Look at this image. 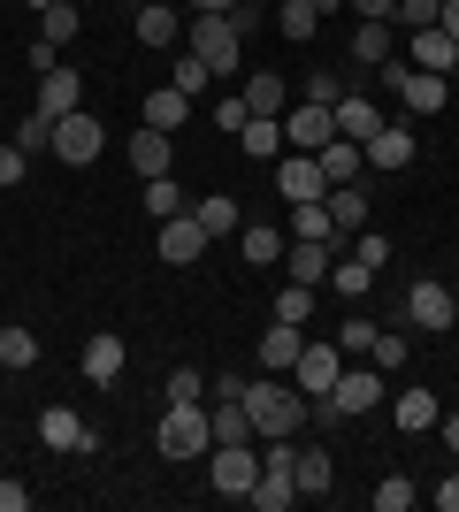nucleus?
<instances>
[{
	"instance_id": "obj_22",
	"label": "nucleus",
	"mask_w": 459,
	"mask_h": 512,
	"mask_svg": "<svg viewBox=\"0 0 459 512\" xmlns=\"http://www.w3.org/2000/svg\"><path fill=\"white\" fill-rule=\"evenodd\" d=\"M414 69H429V77H459V39H444V31H414Z\"/></svg>"
},
{
	"instance_id": "obj_17",
	"label": "nucleus",
	"mask_w": 459,
	"mask_h": 512,
	"mask_svg": "<svg viewBox=\"0 0 459 512\" xmlns=\"http://www.w3.org/2000/svg\"><path fill=\"white\" fill-rule=\"evenodd\" d=\"M207 428H215V444H261V436H253L245 398H207Z\"/></svg>"
},
{
	"instance_id": "obj_38",
	"label": "nucleus",
	"mask_w": 459,
	"mask_h": 512,
	"mask_svg": "<svg viewBox=\"0 0 459 512\" xmlns=\"http://www.w3.org/2000/svg\"><path fill=\"white\" fill-rule=\"evenodd\" d=\"M276 31H284V39L299 46V39H314V31H322V16H314L306 0H284V8H276Z\"/></svg>"
},
{
	"instance_id": "obj_56",
	"label": "nucleus",
	"mask_w": 459,
	"mask_h": 512,
	"mask_svg": "<svg viewBox=\"0 0 459 512\" xmlns=\"http://www.w3.org/2000/svg\"><path fill=\"white\" fill-rule=\"evenodd\" d=\"M437 436H444V451L459 459V413H437Z\"/></svg>"
},
{
	"instance_id": "obj_35",
	"label": "nucleus",
	"mask_w": 459,
	"mask_h": 512,
	"mask_svg": "<svg viewBox=\"0 0 459 512\" xmlns=\"http://www.w3.org/2000/svg\"><path fill=\"white\" fill-rule=\"evenodd\" d=\"M406 337H414V329H406V321H391V329H375V344H368V360L383 367V375H391V367H406Z\"/></svg>"
},
{
	"instance_id": "obj_8",
	"label": "nucleus",
	"mask_w": 459,
	"mask_h": 512,
	"mask_svg": "<svg viewBox=\"0 0 459 512\" xmlns=\"http://www.w3.org/2000/svg\"><path fill=\"white\" fill-rule=\"evenodd\" d=\"M276 123H284V146H291V153H322L329 138H337V115H329L322 100H299V107H284Z\"/></svg>"
},
{
	"instance_id": "obj_1",
	"label": "nucleus",
	"mask_w": 459,
	"mask_h": 512,
	"mask_svg": "<svg viewBox=\"0 0 459 512\" xmlns=\"http://www.w3.org/2000/svg\"><path fill=\"white\" fill-rule=\"evenodd\" d=\"M245 413H253V436H261V444H276V436H299V428H306V398L284 383V375L245 383Z\"/></svg>"
},
{
	"instance_id": "obj_14",
	"label": "nucleus",
	"mask_w": 459,
	"mask_h": 512,
	"mask_svg": "<svg viewBox=\"0 0 459 512\" xmlns=\"http://www.w3.org/2000/svg\"><path fill=\"white\" fill-rule=\"evenodd\" d=\"M123 161H131L138 176H169V169H176V146H169V130L138 123V130H131V146H123Z\"/></svg>"
},
{
	"instance_id": "obj_36",
	"label": "nucleus",
	"mask_w": 459,
	"mask_h": 512,
	"mask_svg": "<svg viewBox=\"0 0 459 512\" xmlns=\"http://www.w3.org/2000/svg\"><path fill=\"white\" fill-rule=\"evenodd\" d=\"M146 214H153V222L184 214V184H176V176H146Z\"/></svg>"
},
{
	"instance_id": "obj_58",
	"label": "nucleus",
	"mask_w": 459,
	"mask_h": 512,
	"mask_svg": "<svg viewBox=\"0 0 459 512\" xmlns=\"http://www.w3.org/2000/svg\"><path fill=\"white\" fill-rule=\"evenodd\" d=\"M192 16H230V0H192Z\"/></svg>"
},
{
	"instance_id": "obj_21",
	"label": "nucleus",
	"mask_w": 459,
	"mask_h": 512,
	"mask_svg": "<svg viewBox=\"0 0 459 512\" xmlns=\"http://www.w3.org/2000/svg\"><path fill=\"white\" fill-rule=\"evenodd\" d=\"M375 276H383V268H368L360 253H337V260H329V283H337V299H352V306L375 291Z\"/></svg>"
},
{
	"instance_id": "obj_29",
	"label": "nucleus",
	"mask_w": 459,
	"mask_h": 512,
	"mask_svg": "<svg viewBox=\"0 0 459 512\" xmlns=\"http://www.w3.org/2000/svg\"><path fill=\"white\" fill-rule=\"evenodd\" d=\"M192 214H199V230H207V237H230V230H245V214H238V199H230V192H207Z\"/></svg>"
},
{
	"instance_id": "obj_61",
	"label": "nucleus",
	"mask_w": 459,
	"mask_h": 512,
	"mask_svg": "<svg viewBox=\"0 0 459 512\" xmlns=\"http://www.w3.org/2000/svg\"><path fill=\"white\" fill-rule=\"evenodd\" d=\"M0 329H8V321H0Z\"/></svg>"
},
{
	"instance_id": "obj_47",
	"label": "nucleus",
	"mask_w": 459,
	"mask_h": 512,
	"mask_svg": "<svg viewBox=\"0 0 459 512\" xmlns=\"http://www.w3.org/2000/svg\"><path fill=\"white\" fill-rule=\"evenodd\" d=\"M398 31H437V0H398Z\"/></svg>"
},
{
	"instance_id": "obj_51",
	"label": "nucleus",
	"mask_w": 459,
	"mask_h": 512,
	"mask_svg": "<svg viewBox=\"0 0 459 512\" xmlns=\"http://www.w3.org/2000/svg\"><path fill=\"white\" fill-rule=\"evenodd\" d=\"M345 8H352L360 23H391V16H398V0H345Z\"/></svg>"
},
{
	"instance_id": "obj_25",
	"label": "nucleus",
	"mask_w": 459,
	"mask_h": 512,
	"mask_svg": "<svg viewBox=\"0 0 459 512\" xmlns=\"http://www.w3.org/2000/svg\"><path fill=\"white\" fill-rule=\"evenodd\" d=\"M77 375L108 390L115 375H123V337H92V344H85V360H77Z\"/></svg>"
},
{
	"instance_id": "obj_55",
	"label": "nucleus",
	"mask_w": 459,
	"mask_h": 512,
	"mask_svg": "<svg viewBox=\"0 0 459 512\" xmlns=\"http://www.w3.org/2000/svg\"><path fill=\"white\" fill-rule=\"evenodd\" d=\"M437 31H444V39H459V0H437Z\"/></svg>"
},
{
	"instance_id": "obj_13",
	"label": "nucleus",
	"mask_w": 459,
	"mask_h": 512,
	"mask_svg": "<svg viewBox=\"0 0 459 512\" xmlns=\"http://www.w3.org/2000/svg\"><path fill=\"white\" fill-rule=\"evenodd\" d=\"M276 192L291 199V207H306V199H329V176L314 153H284V169H276Z\"/></svg>"
},
{
	"instance_id": "obj_32",
	"label": "nucleus",
	"mask_w": 459,
	"mask_h": 512,
	"mask_svg": "<svg viewBox=\"0 0 459 512\" xmlns=\"http://www.w3.org/2000/svg\"><path fill=\"white\" fill-rule=\"evenodd\" d=\"M437 398H429V390H406V398H398V406H391V421L398 428H406V436H421V428H437Z\"/></svg>"
},
{
	"instance_id": "obj_57",
	"label": "nucleus",
	"mask_w": 459,
	"mask_h": 512,
	"mask_svg": "<svg viewBox=\"0 0 459 512\" xmlns=\"http://www.w3.org/2000/svg\"><path fill=\"white\" fill-rule=\"evenodd\" d=\"M437 505H444V512H459V474H444V482H437Z\"/></svg>"
},
{
	"instance_id": "obj_42",
	"label": "nucleus",
	"mask_w": 459,
	"mask_h": 512,
	"mask_svg": "<svg viewBox=\"0 0 459 512\" xmlns=\"http://www.w3.org/2000/svg\"><path fill=\"white\" fill-rule=\"evenodd\" d=\"M31 360H39V337H31V329H0V367L16 375V367H31Z\"/></svg>"
},
{
	"instance_id": "obj_12",
	"label": "nucleus",
	"mask_w": 459,
	"mask_h": 512,
	"mask_svg": "<svg viewBox=\"0 0 459 512\" xmlns=\"http://www.w3.org/2000/svg\"><path fill=\"white\" fill-rule=\"evenodd\" d=\"M77 107H85V77H77L69 62L39 69V115H54V123H62V115H77Z\"/></svg>"
},
{
	"instance_id": "obj_26",
	"label": "nucleus",
	"mask_w": 459,
	"mask_h": 512,
	"mask_svg": "<svg viewBox=\"0 0 459 512\" xmlns=\"http://www.w3.org/2000/svg\"><path fill=\"white\" fill-rule=\"evenodd\" d=\"M291 482H299V497H329V482H337V467H329V451H291Z\"/></svg>"
},
{
	"instance_id": "obj_16",
	"label": "nucleus",
	"mask_w": 459,
	"mask_h": 512,
	"mask_svg": "<svg viewBox=\"0 0 459 512\" xmlns=\"http://www.w3.org/2000/svg\"><path fill=\"white\" fill-rule=\"evenodd\" d=\"M360 153H368V169H383V176H391V169H406V161H414V130H406V123H383V130H375V138H368Z\"/></svg>"
},
{
	"instance_id": "obj_39",
	"label": "nucleus",
	"mask_w": 459,
	"mask_h": 512,
	"mask_svg": "<svg viewBox=\"0 0 459 512\" xmlns=\"http://www.w3.org/2000/svg\"><path fill=\"white\" fill-rule=\"evenodd\" d=\"M169 85H176V92H184V100H199V92L215 85V69L199 62V54H184V62H169Z\"/></svg>"
},
{
	"instance_id": "obj_5",
	"label": "nucleus",
	"mask_w": 459,
	"mask_h": 512,
	"mask_svg": "<svg viewBox=\"0 0 459 512\" xmlns=\"http://www.w3.org/2000/svg\"><path fill=\"white\" fill-rule=\"evenodd\" d=\"M207 482H215V497L245 505V490L261 482V451L253 444H207Z\"/></svg>"
},
{
	"instance_id": "obj_23",
	"label": "nucleus",
	"mask_w": 459,
	"mask_h": 512,
	"mask_svg": "<svg viewBox=\"0 0 459 512\" xmlns=\"http://www.w3.org/2000/svg\"><path fill=\"white\" fill-rule=\"evenodd\" d=\"M138 39L146 46H176L184 39V16H176L169 0H138Z\"/></svg>"
},
{
	"instance_id": "obj_18",
	"label": "nucleus",
	"mask_w": 459,
	"mask_h": 512,
	"mask_svg": "<svg viewBox=\"0 0 459 512\" xmlns=\"http://www.w3.org/2000/svg\"><path fill=\"white\" fill-rule=\"evenodd\" d=\"M337 115V138H352V146H368L375 130H383V115H375V100H360V92H345V100L329 107Z\"/></svg>"
},
{
	"instance_id": "obj_31",
	"label": "nucleus",
	"mask_w": 459,
	"mask_h": 512,
	"mask_svg": "<svg viewBox=\"0 0 459 512\" xmlns=\"http://www.w3.org/2000/svg\"><path fill=\"white\" fill-rule=\"evenodd\" d=\"M238 146L253 153V161H276V153H284V123H276V115H253V123L238 130Z\"/></svg>"
},
{
	"instance_id": "obj_24",
	"label": "nucleus",
	"mask_w": 459,
	"mask_h": 512,
	"mask_svg": "<svg viewBox=\"0 0 459 512\" xmlns=\"http://www.w3.org/2000/svg\"><path fill=\"white\" fill-rule=\"evenodd\" d=\"M138 123H153V130H169V138H176V123H192V100H184L176 85H161V92H146Z\"/></svg>"
},
{
	"instance_id": "obj_44",
	"label": "nucleus",
	"mask_w": 459,
	"mask_h": 512,
	"mask_svg": "<svg viewBox=\"0 0 459 512\" xmlns=\"http://www.w3.org/2000/svg\"><path fill=\"white\" fill-rule=\"evenodd\" d=\"M337 344H345V360H368V344H375V321H368V314H345Z\"/></svg>"
},
{
	"instance_id": "obj_60",
	"label": "nucleus",
	"mask_w": 459,
	"mask_h": 512,
	"mask_svg": "<svg viewBox=\"0 0 459 512\" xmlns=\"http://www.w3.org/2000/svg\"><path fill=\"white\" fill-rule=\"evenodd\" d=\"M31 8H46V0H31Z\"/></svg>"
},
{
	"instance_id": "obj_43",
	"label": "nucleus",
	"mask_w": 459,
	"mask_h": 512,
	"mask_svg": "<svg viewBox=\"0 0 459 512\" xmlns=\"http://www.w3.org/2000/svg\"><path fill=\"white\" fill-rule=\"evenodd\" d=\"M207 390H215V383H207L199 367H169V398H176V406H207Z\"/></svg>"
},
{
	"instance_id": "obj_34",
	"label": "nucleus",
	"mask_w": 459,
	"mask_h": 512,
	"mask_svg": "<svg viewBox=\"0 0 459 512\" xmlns=\"http://www.w3.org/2000/svg\"><path fill=\"white\" fill-rule=\"evenodd\" d=\"M245 107H253V115H284V77L253 69V77H245Z\"/></svg>"
},
{
	"instance_id": "obj_48",
	"label": "nucleus",
	"mask_w": 459,
	"mask_h": 512,
	"mask_svg": "<svg viewBox=\"0 0 459 512\" xmlns=\"http://www.w3.org/2000/svg\"><path fill=\"white\" fill-rule=\"evenodd\" d=\"M352 253L368 260V268H391V237H375V230H360V237H345Z\"/></svg>"
},
{
	"instance_id": "obj_37",
	"label": "nucleus",
	"mask_w": 459,
	"mask_h": 512,
	"mask_svg": "<svg viewBox=\"0 0 459 512\" xmlns=\"http://www.w3.org/2000/svg\"><path fill=\"white\" fill-rule=\"evenodd\" d=\"M8 146H23V153H54V115H39V107H31V115L16 123V138H8Z\"/></svg>"
},
{
	"instance_id": "obj_19",
	"label": "nucleus",
	"mask_w": 459,
	"mask_h": 512,
	"mask_svg": "<svg viewBox=\"0 0 459 512\" xmlns=\"http://www.w3.org/2000/svg\"><path fill=\"white\" fill-rule=\"evenodd\" d=\"M299 352H306V329H291V321H276V329L261 337V367H268V375H291Z\"/></svg>"
},
{
	"instance_id": "obj_53",
	"label": "nucleus",
	"mask_w": 459,
	"mask_h": 512,
	"mask_svg": "<svg viewBox=\"0 0 459 512\" xmlns=\"http://www.w3.org/2000/svg\"><path fill=\"white\" fill-rule=\"evenodd\" d=\"M23 161H31L23 146H0V184H23Z\"/></svg>"
},
{
	"instance_id": "obj_2",
	"label": "nucleus",
	"mask_w": 459,
	"mask_h": 512,
	"mask_svg": "<svg viewBox=\"0 0 459 512\" xmlns=\"http://www.w3.org/2000/svg\"><path fill=\"white\" fill-rule=\"evenodd\" d=\"M207 444H215V428H207V406H176L161 413V428H153V451L169 459V467H184V459H207Z\"/></svg>"
},
{
	"instance_id": "obj_45",
	"label": "nucleus",
	"mask_w": 459,
	"mask_h": 512,
	"mask_svg": "<svg viewBox=\"0 0 459 512\" xmlns=\"http://www.w3.org/2000/svg\"><path fill=\"white\" fill-rule=\"evenodd\" d=\"M291 237H337V230H329V207H322V199L291 207Z\"/></svg>"
},
{
	"instance_id": "obj_10",
	"label": "nucleus",
	"mask_w": 459,
	"mask_h": 512,
	"mask_svg": "<svg viewBox=\"0 0 459 512\" xmlns=\"http://www.w3.org/2000/svg\"><path fill=\"white\" fill-rule=\"evenodd\" d=\"M329 406L345 413V421L375 413V406H383V367H345V375H337V390H329Z\"/></svg>"
},
{
	"instance_id": "obj_7",
	"label": "nucleus",
	"mask_w": 459,
	"mask_h": 512,
	"mask_svg": "<svg viewBox=\"0 0 459 512\" xmlns=\"http://www.w3.org/2000/svg\"><path fill=\"white\" fill-rule=\"evenodd\" d=\"M337 375H345V344H337V337H329V344L306 337L299 367H291V390H299V398H329V390H337Z\"/></svg>"
},
{
	"instance_id": "obj_28",
	"label": "nucleus",
	"mask_w": 459,
	"mask_h": 512,
	"mask_svg": "<svg viewBox=\"0 0 459 512\" xmlns=\"http://www.w3.org/2000/svg\"><path fill=\"white\" fill-rule=\"evenodd\" d=\"M314 161H322V176H329V184H360V169H368V153L352 146V138H329V146L314 153Z\"/></svg>"
},
{
	"instance_id": "obj_52",
	"label": "nucleus",
	"mask_w": 459,
	"mask_h": 512,
	"mask_svg": "<svg viewBox=\"0 0 459 512\" xmlns=\"http://www.w3.org/2000/svg\"><path fill=\"white\" fill-rule=\"evenodd\" d=\"M230 23H238V39H245V31H261V0H230Z\"/></svg>"
},
{
	"instance_id": "obj_40",
	"label": "nucleus",
	"mask_w": 459,
	"mask_h": 512,
	"mask_svg": "<svg viewBox=\"0 0 459 512\" xmlns=\"http://www.w3.org/2000/svg\"><path fill=\"white\" fill-rule=\"evenodd\" d=\"M352 62H391V23H360L352 31Z\"/></svg>"
},
{
	"instance_id": "obj_11",
	"label": "nucleus",
	"mask_w": 459,
	"mask_h": 512,
	"mask_svg": "<svg viewBox=\"0 0 459 512\" xmlns=\"http://www.w3.org/2000/svg\"><path fill=\"white\" fill-rule=\"evenodd\" d=\"M207 245H215V237L199 230V214L184 207V214H169V222H161V260H169V268H192L199 253H207Z\"/></svg>"
},
{
	"instance_id": "obj_41",
	"label": "nucleus",
	"mask_w": 459,
	"mask_h": 512,
	"mask_svg": "<svg viewBox=\"0 0 459 512\" xmlns=\"http://www.w3.org/2000/svg\"><path fill=\"white\" fill-rule=\"evenodd\" d=\"M306 314H314V283H284V291H276V321L306 329Z\"/></svg>"
},
{
	"instance_id": "obj_46",
	"label": "nucleus",
	"mask_w": 459,
	"mask_h": 512,
	"mask_svg": "<svg viewBox=\"0 0 459 512\" xmlns=\"http://www.w3.org/2000/svg\"><path fill=\"white\" fill-rule=\"evenodd\" d=\"M414 505V482H406V474H383V482H375V512H406Z\"/></svg>"
},
{
	"instance_id": "obj_49",
	"label": "nucleus",
	"mask_w": 459,
	"mask_h": 512,
	"mask_svg": "<svg viewBox=\"0 0 459 512\" xmlns=\"http://www.w3.org/2000/svg\"><path fill=\"white\" fill-rule=\"evenodd\" d=\"M215 123H222V130H245V123H253V107H245V92H222V100H215Z\"/></svg>"
},
{
	"instance_id": "obj_3",
	"label": "nucleus",
	"mask_w": 459,
	"mask_h": 512,
	"mask_svg": "<svg viewBox=\"0 0 459 512\" xmlns=\"http://www.w3.org/2000/svg\"><path fill=\"white\" fill-rule=\"evenodd\" d=\"M184 54H199L215 77H230L238 54H245V39H238V23H230V16H192V23H184Z\"/></svg>"
},
{
	"instance_id": "obj_59",
	"label": "nucleus",
	"mask_w": 459,
	"mask_h": 512,
	"mask_svg": "<svg viewBox=\"0 0 459 512\" xmlns=\"http://www.w3.org/2000/svg\"><path fill=\"white\" fill-rule=\"evenodd\" d=\"M306 8H314V16H329V8H345V0H306Z\"/></svg>"
},
{
	"instance_id": "obj_20",
	"label": "nucleus",
	"mask_w": 459,
	"mask_h": 512,
	"mask_svg": "<svg viewBox=\"0 0 459 512\" xmlns=\"http://www.w3.org/2000/svg\"><path fill=\"white\" fill-rule=\"evenodd\" d=\"M245 505H253V512H291V505H299V482H291L284 467H261V482L245 490Z\"/></svg>"
},
{
	"instance_id": "obj_54",
	"label": "nucleus",
	"mask_w": 459,
	"mask_h": 512,
	"mask_svg": "<svg viewBox=\"0 0 459 512\" xmlns=\"http://www.w3.org/2000/svg\"><path fill=\"white\" fill-rule=\"evenodd\" d=\"M31 505V490H23V482H0V512H23Z\"/></svg>"
},
{
	"instance_id": "obj_6",
	"label": "nucleus",
	"mask_w": 459,
	"mask_h": 512,
	"mask_svg": "<svg viewBox=\"0 0 459 512\" xmlns=\"http://www.w3.org/2000/svg\"><path fill=\"white\" fill-rule=\"evenodd\" d=\"M398 321H406V329H421V337H444V329L459 321V299L444 291L437 276H421L414 291H406V306H398Z\"/></svg>"
},
{
	"instance_id": "obj_50",
	"label": "nucleus",
	"mask_w": 459,
	"mask_h": 512,
	"mask_svg": "<svg viewBox=\"0 0 459 512\" xmlns=\"http://www.w3.org/2000/svg\"><path fill=\"white\" fill-rule=\"evenodd\" d=\"M306 100H322V107H337V100H345V85H337V69H314V77H306Z\"/></svg>"
},
{
	"instance_id": "obj_4",
	"label": "nucleus",
	"mask_w": 459,
	"mask_h": 512,
	"mask_svg": "<svg viewBox=\"0 0 459 512\" xmlns=\"http://www.w3.org/2000/svg\"><path fill=\"white\" fill-rule=\"evenodd\" d=\"M375 77H383V92L406 100V115H437V107L452 100V77H429V69H414V62H375Z\"/></svg>"
},
{
	"instance_id": "obj_30",
	"label": "nucleus",
	"mask_w": 459,
	"mask_h": 512,
	"mask_svg": "<svg viewBox=\"0 0 459 512\" xmlns=\"http://www.w3.org/2000/svg\"><path fill=\"white\" fill-rule=\"evenodd\" d=\"M77 436H85V421H77L69 406H46L39 413V444L46 451H77Z\"/></svg>"
},
{
	"instance_id": "obj_15",
	"label": "nucleus",
	"mask_w": 459,
	"mask_h": 512,
	"mask_svg": "<svg viewBox=\"0 0 459 512\" xmlns=\"http://www.w3.org/2000/svg\"><path fill=\"white\" fill-rule=\"evenodd\" d=\"M322 207H329V230H337V245L368 230V192H360V184H329Z\"/></svg>"
},
{
	"instance_id": "obj_27",
	"label": "nucleus",
	"mask_w": 459,
	"mask_h": 512,
	"mask_svg": "<svg viewBox=\"0 0 459 512\" xmlns=\"http://www.w3.org/2000/svg\"><path fill=\"white\" fill-rule=\"evenodd\" d=\"M77 31H85V16H77V0H46V8H39V39L54 46V54H62V46L77 39Z\"/></svg>"
},
{
	"instance_id": "obj_9",
	"label": "nucleus",
	"mask_w": 459,
	"mask_h": 512,
	"mask_svg": "<svg viewBox=\"0 0 459 512\" xmlns=\"http://www.w3.org/2000/svg\"><path fill=\"white\" fill-rule=\"evenodd\" d=\"M100 146H108V130L92 123L85 107H77V115H62V123H54V161H69V169H85V161H100Z\"/></svg>"
},
{
	"instance_id": "obj_33",
	"label": "nucleus",
	"mask_w": 459,
	"mask_h": 512,
	"mask_svg": "<svg viewBox=\"0 0 459 512\" xmlns=\"http://www.w3.org/2000/svg\"><path fill=\"white\" fill-rule=\"evenodd\" d=\"M238 253L253 260V268H268V260H284V230H268V222H245Z\"/></svg>"
}]
</instances>
